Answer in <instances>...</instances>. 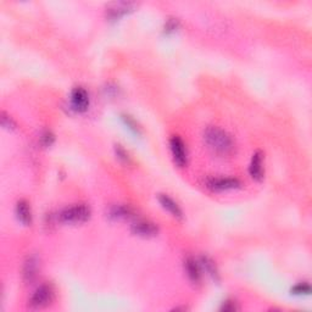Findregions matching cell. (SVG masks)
I'll use <instances>...</instances> for the list:
<instances>
[{
  "instance_id": "cell-1",
  "label": "cell",
  "mask_w": 312,
  "mask_h": 312,
  "mask_svg": "<svg viewBox=\"0 0 312 312\" xmlns=\"http://www.w3.org/2000/svg\"><path fill=\"white\" fill-rule=\"evenodd\" d=\"M204 142L213 154L221 158H228L235 151L234 139L220 127H207L204 132Z\"/></svg>"
},
{
  "instance_id": "cell-2",
  "label": "cell",
  "mask_w": 312,
  "mask_h": 312,
  "mask_svg": "<svg viewBox=\"0 0 312 312\" xmlns=\"http://www.w3.org/2000/svg\"><path fill=\"white\" fill-rule=\"evenodd\" d=\"M90 207L85 204H76L72 206L65 207L61 210L57 215V220L61 223H69V225H77L88 221L90 217Z\"/></svg>"
},
{
  "instance_id": "cell-3",
  "label": "cell",
  "mask_w": 312,
  "mask_h": 312,
  "mask_svg": "<svg viewBox=\"0 0 312 312\" xmlns=\"http://www.w3.org/2000/svg\"><path fill=\"white\" fill-rule=\"evenodd\" d=\"M55 289L51 284L45 283L36 289L29 299L30 308H44L54 301Z\"/></svg>"
},
{
  "instance_id": "cell-4",
  "label": "cell",
  "mask_w": 312,
  "mask_h": 312,
  "mask_svg": "<svg viewBox=\"0 0 312 312\" xmlns=\"http://www.w3.org/2000/svg\"><path fill=\"white\" fill-rule=\"evenodd\" d=\"M136 8L134 3L130 2H116L111 3L106 6V17L110 18L111 21L118 20V18L124 16L126 14L132 12Z\"/></svg>"
},
{
  "instance_id": "cell-5",
  "label": "cell",
  "mask_w": 312,
  "mask_h": 312,
  "mask_svg": "<svg viewBox=\"0 0 312 312\" xmlns=\"http://www.w3.org/2000/svg\"><path fill=\"white\" fill-rule=\"evenodd\" d=\"M170 146L174 164L179 167H184L186 165V149L184 142L178 136H173L170 140Z\"/></svg>"
},
{
  "instance_id": "cell-6",
  "label": "cell",
  "mask_w": 312,
  "mask_h": 312,
  "mask_svg": "<svg viewBox=\"0 0 312 312\" xmlns=\"http://www.w3.org/2000/svg\"><path fill=\"white\" fill-rule=\"evenodd\" d=\"M132 233L143 238H151L158 235L159 227L148 220H138L132 225Z\"/></svg>"
},
{
  "instance_id": "cell-7",
  "label": "cell",
  "mask_w": 312,
  "mask_h": 312,
  "mask_svg": "<svg viewBox=\"0 0 312 312\" xmlns=\"http://www.w3.org/2000/svg\"><path fill=\"white\" fill-rule=\"evenodd\" d=\"M71 106L75 111L83 112L89 106V96L87 90L82 87H77L71 93Z\"/></svg>"
},
{
  "instance_id": "cell-8",
  "label": "cell",
  "mask_w": 312,
  "mask_h": 312,
  "mask_svg": "<svg viewBox=\"0 0 312 312\" xmlns=\"http://www.w3.org/2000/svg\"><path fill=\"white\" fill-rule=\"evenodd\" d=\"M39 267H41V262H39L38 256L37 255L28 256V258L26 259V261H24L22 270V276L24 282L32 283L37 278V276H38Z\"/></svg>"
},
{
  "instance_id": "cell-9",
  "label": "cell",
  "mask_w": 312,
  "mask_h": 312,
  "mask_svg": "<svg viewBox=\"0 0 312 312\" xmlns=\"http://www.w3.org/2000/svg\"><path fill=\"white\" fill-rule=\"evenodd\" d=\"M207 188L215 192L222 191H231V189H237L240 186V182L237 178H210L206 182Z\"/></svg>"
},
{
  "instance_id": "cell-10",
  "label": "cell",
  "mask_w": 312,
  "mask_h": 312,
  "mask_svg": "<svg viewBox=\"0 0 312 312\" xmlns=\"http://www.w3.org/2000/svg\"><path fill=\"white\" fill-rule=\"evenodd\" d=\"M249 172L250 176H252L254 179L261 180L264 178L265 170H264V154H262V151L258 150L256 152H254L252 162H250Z\"/></svg>"
},
{
  "instance_id": "cell-11",
  "label": "cell",
  "mask_w": 312,
  "mask_h": 312,
  "mask_svg": "<svg viewBox=\"0 0 312 312\" xmlns=\"http://www.w3.org/2000/svg\"><path fill=\"white\" fill-rule=\"evenodd\" d=\"M184 270L186 272V276L193 283H199L201 279V268L200 264L195 261L193 258H188L184 262Z\"/></svg>"
},
{
  "instance_id": "cell-12",
  "label": "cell",
  "mask_w": 312,
  "mask_h": 312,
  "mask_svg": "<svg viewBox=\"0 0 312 312\" xmlns=\"http://www.w3.org/2000/svg\"><path fill=\"white\" fill-rule=\"evenodd\" d=\"M159 201H160L162 207H164L165 210H167L171 215L177 217V219H182L183 217L182 210H180L178 204H177L172 198H170L166 194H160L159 195Z\"/></svg>"
},
{
  "instance_id": "cell-13",
  "label": "cell",
  "mask_w": 312,
  "mask_h": 312,
  "mask_svg": "<svg viewBox=\"0 0 312 312\" xmlns=\"http://www.w3.org/2000/svg\"><path fill=\"white\" fill-rule=\"evenodd\" d=\"M16 216L22 225L29 226L32 223V211L26 200H20L16 205Z\"/></svg>"
},
{
  "instance_id": "cell-14",
  "label": "cell",
  "mask_w": 312,
  "mask_h": 312,
  "mask_svg": "<svg viewBox=\"0 0 312 312\" xmlns=\"http://www.w3.org/2000/svg\"><path fill=\"white\" fill-rule=\"evenodd\" d=\"M133 216V210L127 205H115L109 210V217L112 220H128Z\"/></svg>"
},
{
  "instance_id": "cell-15",
  "label": "cell",
  "mask_w": 312,
  "mask_h": 312,
  "mask_svg": "<svg viewBox=\"0 0 312 312\" xmlns=\"http://www.w3.org/2000/svg\"><path fill=\"white\" fill-rule=\"evenodd\" d=\"M200 265L203 266V267L205 268V271H206L210 276H212V278H216L217 279V277H219V272H217L216 270L215 264H213V262L211 261L209 258H206V256H205V258H201Z\"/></svg>"
},
{
  "instance_id": "cell-16",
  "label": "cell",
  "mask_w": 312,
  "mask_h": 312,
  "mask_svg": "<svg viewBox=\"0 0 312 312\" xmlns=\"http://www.w3.org/2000/svg\"><path fill=\"white\" fill-rule=\"evenodd\" d=\"M310 292H311L310 284L306 282L296 284L294 288L292 289V294L294 295H308L310 294Z\"/></svg>"
},
{
  "instance_id": "cell-17",
  "label": "cell",
  "mask_w": 312,
  "mask_h": 312,
  "mask_svg": "<svg viewBox=\"0 0 312 312\" xmlns=\"http://www.w3.org/2000/svg\"><path fill=\"white\" fill-rule=\"evenodd\" d=\"M54 134L50 131H44L41 137V143L43 146H50L54 143Z\"/></svg>"
},
{
  "instance_id": "cell-18",
  "label": "cell",
  "mask_w": 312,
  "mask_h": 312,
  "mask_svg": "<svg viewBox=\"0 0 312 312\" xmlns=\"http://www.w3.org/2000/svg\"><path fill=\"white\" fill-rule=\"evenodd\" d=\"M115 150H116V155H117L118 160L124 162V164H128V162H130V156H128L127 151L124 150L123 148H121V145H116Z\"/></svg>"
},
{
  "instance_id": "cell-19",
  "label": "cell",
  "mask_w": 312,
  "mask_h": 312,
  "mask_svg": "<svg viewBox=\"0 0 312 312\" xmlns=\"http://www.w3.org/2000/svg\"><path fill=\"white\" fill-rule=\"evenodd\" d=\"M2 126L8 128V130H14V128L16 127V123H15V122L12 121V118L9 117V116L6 115L5 112H3V114H2Z\"/></svg>"
},
{
  "instance_id": "cell-20",
  "label": "cell",
  "mask_w": 312,
  "mask_h": 312,
  "mask_svg": "<svg viewBox=\"0 0 312 312\" xmlns=\"http://www.w3.org/2000/svg\"><path fill=\"white\" fill-rule=\"evenodd\" d=\"M123 121H124V123L127 124V127L130 128V130H132L134 133H137V134H139V127H138V124L136 123V122H134L132 118L130 117V116H123Z\"/></svg>"
},
{
  "instance_id": "cell-21",
  "label": "cell",
  "mask_w": 312,
  "mask_h": 312,
  "mask_svg": "<svg viewBox=\"0 0 312 312\" xmlns=\"http://www.w3.org/2000/svg\"><path fill=\"white\" fill-rule=\"evenodd\" d=\"M177 27H178V21L174 20V18H171V20H168L166 24H165V32H174V30L177 29Z\"/></svg>"
},
{
  "instance_id": "cell-22",
  "label": "cell",
  "mask_w": 312,
  "mask_h": 312,
  "mask_svg": "<svg viewBox=\"0 0 312 312\" xmlns=\"http://www.w3.org/2000/svg\"><path fill=\"white\" fill-rule=\"evenodd\" d=\"M221 310L222 311H235V310H238V306L233 301H226L225 304L222 305Z\"/></svg>"
}]
</instances>
